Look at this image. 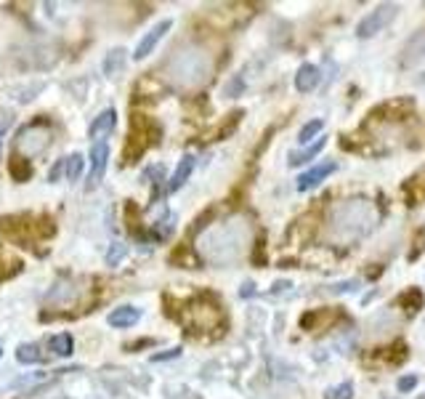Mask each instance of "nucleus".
I'll use <instances>...</instances> for the list:
<instances>
[{"label":"nucleus","mask_w":425,"mask_h":399,"mask_svg":"<svg viewBox=\"0 0 425 399\" xmlns=\"http://www.w3.org/2000/svg\"><path fill=\"white\" fill-rule=\"evenodd\" d=\"M181 354V349L178 346H173V349H168V351H162V354H154L152 357V362H162V359H173V357H178Z\"/></svg>","instance_id":"cd10ccee"},{"label":"nucleus","mask_w":425,"mask_h":399,"mask_svg":"<svg viewBox=\"0 0 425 399\" xmlns=\"http://www.w3.org/2000/svg\"><path fill=\"white\" fill-rule=\"evenodd\" d=\"M59 399H64V397H59Z\"/></svg>","instance_id":"7c9ffc66"},{"label":"nucleus","mask_w":425,"mask_h":399,"mask_svg":"<svg viewBox=\"0 0 425 399\" xmlns=\"http://www.w3.org/2000/svg\"><path fill=\"white\" fill-rule=\"evenodd\" d=\"M322 128H324V120H311V122H305L303 128H301V133H298V141H301V144H308Z\"/></svg>","instance_id":"5701e85b"},{"label":"nucleus","mask_w":425,"mask_h":399,"mask_svg":"<svg viewBox=\"0 0 425 399\" xmlns=\"http://www.w3.org/2000/svg\"><path fill=\"white\" fill-rule=\"evenodd\" d=\"M398 391H412L415 386H417V375H404V378H398Z\"/></svg>","instance_id":"a878e982"},{"label":"nucleus","mask_w":425,"mask_h":399,"mask_svg":"<svg viewBox=\"0 0 425 399\" xmlns=\"http://www.w3.org/2000/svg\"><path fill=\"white\" fill-rule=\"evenodd\" d=\"M324 144H327V139H324V136H319L311 146H305V149H301V152H290V160H287V162H290L292 168H295V165H303V162H311V160L317 158L319 152L324 149Z\"/></svg>","instance_id":"4468645a"},{"label":"nucleus","mask_w":425,"mask_h":399,"mask_svg":"<svg viewBox=\"0 0 425 399\" xmlns=\"http://www.w3.org/2000/svg\"><path fill=\"white\" fill-rule=\"evenodd\" d=\"M159 136H162L159 125H154L144 115H133L131 133H128V141H125V162H136L146 152V146L152 141H157Z\"/></svg>","instance_id":"7ed1b4c3"},{"label":"nucleus","mask_w":425,"mask_h":399,"mask_svg":"<svg viewBox=\"0 0 425 399\" xmlns=\"http://www.w3.org/2000/svg\"><path fill=\"white\" fill-rule=\"evenodd\" d=\"M324 399H354V386L348 384H338V386H330L324 391Z\"/></svg>","instance_id":"4be33fe9"},{"label":"nucleus","mask_w":425,"mask_h":399,"mask_svg":"<svg viewBox=\"0 0 425 399\" xmlns=\"http://www.w3.org/2000/svg\"><path fill=\"white\" fill-rule=\"evenodd\" d=\"M0 354H3V351H0Z\"/></svg>","instance_id":"2f4dec72"},{"label":"nucleus","mask_w":425,"mask_h":399,"mask_svg":"<svg viewBox=\"0 0 425 399\" xmlns=\"http://www.w3.org/2000/svg\"><path fill=\"white\" fill-rule=\"evenodd\" d=\"M338 171V162L335 160H322L319 165H314L311 171H305L298 176V192H308V189H314V186H319L327 176H332V173Z\"/></svg>","instance_id":"0eeeda50"},{"label":"nucleus","mask_w":425,"mask_h":399,"mask_svg":"<svg viewBox=\"0 0 425 399\" xmlns=\"http://www.w3.org/2000/svg\"><path fill=\"white\" fill-rule=\"evenodd\" d=\"M173 27V22L171 19H162V22H159V24H154L152 27V29H149V32H146L144 38H141V43H138V46H136V53H133V59H138V62H141V59H146V56H149V53L154 51V46H157L159 40L165 38V32H168V29H171Z\"/></svg>","instance_id":"6e6552de"},{"label":"nucleus","mask_w":425,"mask_h":399,"mask_svg":"<svg viewBox=\"0 0 425 399\" xmlns=\"http://www.w3.org/2000/svg\"><path fill=\"white\" fill-rule=\"evenodd\" d=\"M186 325L194 328V330H215V328H224L226 314L224 309L215 304L212 298H197L192 301L186 309Z\"/></svg>","instance_id":"20e7f679"},{"label":"nucleus","mask_w":425,"mask_h":399,"mask_svg":"<svg viewBox=\"0 0 425 399\" xmlns=\"http://www.w3.org/2000/svg\"><path fill=\"white\" fill-rule=\"evenodd\" d=\"M122 66H125V51H122V48H112L104 59V75L115 78Z\"/></svg>","instance_id":"6ab92c4d"},{"label":"nucleus","mask_w":425,"mask_h":399,"mask_svg":"<svg viewBox=\"0 0 425 399\" xmlns=\"http://www.w3.org/2000/svg\"><path fill=\"white\" fill-rule=\"evenodd\" d=\"M398 13V6L396 3H383V6H377L375 11H370L356 27V35L359 38H372V35H377V32H383V27H388L394 19H396Z\"/></svg>","instance_id":"423d86ee"},{"label":"nucleus","mask_w":425,"mask_h":399,"mask_svg":"<svg viewBox=\"0 0 425 399\" xmlns=\"http://www.w3.org/2000/svg\"><path fill=\"white\" fill-rule=\"evenodd\" d=\"M56 232V224L51 218H35V216H16V218H0V234L11 237L16 242H35V239H48Z\"/></svg>","instance_id":"f257e3e1"},{"label":"nucleus","mask_w":425,"mask_h":399,"mask_svg":"<svg viewBox=\"0 0 425 399\" xmlns=\"http://www.w3.org/2000/svg\"><path fill=\"white\" fill-rule=\"evenodd\" d=\"M423 301L425 298H423V290H420V288H412V290H407L401 298H398V304L407 309V314H410V317L423 309Z\"/></svg>","instance_id":"a211bd4d"},{"label":"nucleus","mask_w":425,"mask_h":399,"mask_svg":"<svg viewBox=\"0 0 425 399\" xmlns=\"http://www.w3.org/2000/svg\"><path fill=\"white\" fill-rule=\"evenodd\" d=\"M115 125H117V115H115V109H104V112H101V115L91 122L88 136H91L93 141L99 144V141H104L106 136L115 131Z\"/></svg>","instance_id":"9d476101"},{"label":"nucleus","mask_w":425,"mask_h":399,"mask_svg":"<svg viewBox=\"0 0 425 399\" xmlns=\"http://www.w3.org/2000/svg\"><path fill=\"white\" fill-rule=\"evenodd\" d=\"M82 168H85V158L82 155H69L66 158V181L78 184V178L82 176Z\"/></svg>","instance_id":"412c9836"},{"label":"nucleus","mask_w":425,"mask_h":399,"mask_svg":"<svg viewBox=\"0 0 425 399\" xmlns=\"http://www.w3.org/2000/svg\"><path fill=\"white\" fill-rule=\"evenodd\" d=\"M138 319H141V309H136V306H117V309L109 312L106 322L112 328H133Z\"/></svg>","instance_id":"9b49d317"},{"label":"nucleus","mask_w":425,"mask_h":399,"mask_svg":"<svg viewBox=\"0 0 425 399\" xmlns=\"http://www.w3.org/2000/svg\"><path fill=\"white\" fill-rule=\"evenodd\" d=\"M64 168H66V160H59V162H56V165L51 168V173H48V181H51V184H56V181L62 178Z\"/></svg>","instance_id":"393cba45"},{"label":"nucleus","mask_w":425,"mask_h":399,"mask_svg":"<svg viewBox=\"0 0 425 399\" xmlns=\"http://www.w3.org/2000/svg\"><path fill=\"white\" fill-rule=\"evenodd\" d=\"M404 192H407V197H410V205H420V202H425V171L417 173L415 178H410L407 186H404Z\"/></svg>","instance_id":"2eb2a0df"},{"label":"nucleus","mask_w":425,"mask_h":399,"mask_svg":"<svg viewBox=\"0 0 425 399\" xmlns=\"http://www.w3.org/2000/svg\"><path fill=\"white\" fill-rule=\"evenodd\" d=\"M11 112H6V115H3V118H0V136H3V133L8 131V125H11Z\"/></svg>","instance_id":"c85d7f7f"},{"label":"nucleus","mask_w":425,"mask_h":399,"mask_svg":"<svg viewBox=\"0 0 425 399\" xmlns=\"http://www.w3.org/2000/svg\"><path fill=\"white\" fill-rule=\"evenodd\" d=\"M8 168H11L13 181H19V184H24V181L32 178V162L24 158H19V155H13L11 162H8Z\"/></svg>","instance_id":"dca6fc26"},{"label":"nucleus","mask_w":425,"mask_h":399,"mask_svg":"<svg viewBox=\"0 0 425 399\" xmlns=\"http://www.w3.org/2000/svg\"><path fill=\"white\" fill-rule=\"evenodd\" d=\"M192 171H194V155H184V160L178 162V168H175V173L171 176V184H168V192H178L181 186L189 181V176H192Z\"/></svg>","instance_id":"f8f14e48"},{"label":"nucleus","mask_w":425,"mask_h":399,"mask_svg":"<svg viewBox=\"0 0 425 399\" xmlns=\"http://www.w3.org/2000/svg\"><path fill=\"white\" fill-rule=\"evenodd\" d=\"M53 354H59V357H69L72 351H75V346H72V335L69 332H59V335H53L51 341H48Z\"/></svg>","instance_id":"aec40b11"},{"label":"nucleus","mask_w":425,"mask_h":399,"mask_svg":"<svg viewBox=\"0 0 425 399\" xmlns=\"http://www.w3.org/2000/svg\"><path fill=\"white\" fill-rule=\"evenodd\" d=\"M171 78L178 85H194L208 78L205 53L199 51H178L171 59Z\"/></svg>","instance_id":"f03ea898"},{"label":"nucleus","mask_w":425,"mask_h":399,"mask_svg":"<svg viewBox=\"0 0 425 399\" xmlns=\"http://www.w3.org/2000/svg\"><path fill=\"white\" fill-rule=\"evenodd\" d=\"M16 359L22 362V365H40L43 362V351H40L38 344H22L16 349Z\"/></svg>","instance_id":"f3484780"},{"label":"nucleus","mask_w":425,"mask_h":399,"mask_svg":"<svg viewBox=\"0 0 425 399\" xmlns=\"http://www.w3.org/2000/svg\"><path fill=\"white\" fill-rule=\"evenodd\" d=\"M51 139H53V131L48 125H40V122L27 125V128H22L19 136H16V155L24 160L35 158V155H43V152L48 149V144H51Z\"/></svg>","instance_id":"39448f33"},{"label":"nucleus","mask_w":425,"mask_h":399,"mask_svg":"<svg viewBox=\"0 0 425 399\" xmlns=\"http://www.w3.org/2000/svg\"><path fill=\"white\" fill-rule=\"evenodd\" d=\"M417 399H425V394H423V397H417Z\"/></svg>","instance_id":"c756f323"},{"label":"nucleus","mask_w":425,"mask_h":399,"mask_svg":"<svg viewBox=\"0 0 425 399\" xmlns=\"http://www.w3.org/2000/svg\"><path fill=\"white\" fill-rule=\"evenodd\" d=\"M106 160H109V146H106V141L93 144V149H91V173H88V189H93L96 184H101L104 171H106Z\"/></svg>","instance_id":"1a4fd4ad"},{"label":"nucleus","mask_w":425,"mask_h":399,"mask_svg":"<svg viewBox=\"0 0 425 399\" xmlns=\"http://www.w3.org/2000/svg\"><path fill=\"white\" fill-rule=\"evenodd\" d=\"M125 255H128V245H125V242H112V245H109V253H106V264L117 266Z\"/></svg>","instance_id":"b1692460"},{"label":"nucleus","mask_w":425,"mask_h":399,"mask_svg":"<svg viewBox=\"0 0 425 399\" xmlns=\"http://www.w3.org/2000/svg\"><path fill=\"white\" fill-rule=\"evenodd\" d=\"M239 91H242V78L237 75V78L231 80V83H229V85L224 88V93H226V96H237Z\"/></svg>","instance_id":"bb28decb"},{"label":"nucleus","mask_w":425,"mask_h":399,"mask_svg":"<svg viewBox=\"0 0 425 399\" xmlns=\"http://www.w3.org/2000/svg\"><path fill=\"white\" fill-rule=\"evenodd\" d=\"M317 85H319V66L303 64L298 69V75H295V88L301 93H308V91H314Z\"/></svg>","instance_id":"ddd939ff"}]
</instances>
